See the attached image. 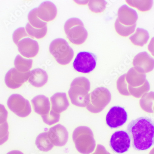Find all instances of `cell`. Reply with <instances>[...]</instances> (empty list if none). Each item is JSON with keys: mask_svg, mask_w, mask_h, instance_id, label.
Returning <instances> with one entry per match:
<instances>
[{"mask_svg": "<svg viewBox=\"0 0 154 154\" xmlns=\"http://www.w3.org/2000/svg\"><path fill=\"white\" fill-rule=\"evenodd\" d=\"M90 88V81L85 77H77L73 79L68 92L72 103L78 107H86Z\"/></svg>", "mask_w": 154, "mask_h": 154, "instance_id": "7a4b0ae2", "label": "cell"}, {"mask_svg": "<svg viewBox=\"0 0 154 154\" xmlns=\"http://www.w3.org/2000/svg\"><path fill=\"white\" fill-rule=\"evenodd\" d=\"M97 65V57L92 53L80 52L77 54L73 62V67L75 70L83 73L92 72Z\"/></svg>", "mask_w": 154, "mask_h": 154, "instance_id": "52a82bcc", "label": "cell"}, {"mask_svg": "<svg viewBox=\"0 0 154 154\" xmlns=\"http://www.w3.org/2000/svg\"><path fill=\"white\" fill-rule=\"evenodd\" d=\"M117 19L122 25L131 26L136 24L138 15L134 9L125 4L121 6L119 9Z\"/></svg>", "mask_w": 154, "mask_h": 154, "instance_id": "9a60e30c", "label": "cell"}, {"mask_svg": "<svg viewBox=\"0 0 154 154\" xmlns=\"http://www.w3.org/2000/svg\"><path fill=\"white\" fill-rule=\"evenodd\" d=\"M8 111L3 105L0 104V125L4 123L7 121Z\"/></svg>", "mask_w": 154, "mask_h": 154, "instance_id": "e575fe53", "label": "cell"}, {"mask_svg": "<svg viewBox=\"0 0 154 154\" xmlns=\"http://www.w3.org/2000/svg\"><path fill=\"white\" fill-rule=\"evenodd\" d=\"M7 154H24L22 152L19 151V150H12V151H9Z\"/></svg>", "mask_w": 154, "mask_h": 154, "instance_id": "74e56055", "label": "cell"}, {"mask_svg": "<svg viewBox=\"0 0 154 154\" xmlns=\"http://www.w3.org/2000/svg\"><path fill=\"white\" fill-rule=\"evenodd\" d=\"M148 48L149 52L154 57V37L151 38L148 46Z\"/></svg>", "mask_w": 154, "mask_h": 154, "instance_id": "8d00e7d4", "label": "cell"}, {"mask_svg": "<svg viewBox=\"0 0 154 154\" xmlns=\"http://www.w3.org/2000/svg\"><path fill=\"white\" fill-rule=\"evenodd\" d=\"M107 2L105 1H90L88 7L91 11L95 13L103 12L106 8Z\"/></svg>", "mask_w": 154, "mask_h": 154, "instance_id": "f546056e", "label": "cell"}, {"mask_svg": "<svg viewBox=\"0 0 154 154\" xmlns=\"http://www.w3.org/2000/svg\"><path fill=\"white\" fill-rule=\"evenodd\" d=\"M38 17L42 20L50 22L55 19L57 14V7L50 1L43 2L37 8Z\"/></svg>", "mask_w": 154, "mask_h": 154, "instance_id": "2e32d148", "label": "cell"}, {"mask_svg": "<svg viewBox=\"0 0 154 154\" xmlns=\"http://www.w3.org/2000/svg\"><path fill=\"white\" fill-rule=\"evenodd\" d=\"M146 74L138 72L134 67H131L125 74V80L128 86L137 87L142 86L146 81Z\"/></svg>", "mask_w": 154, "mask_h": 154, "instance_id": "ffe728a7", "label": "cell"}, {"mask_svg": "<svg viewBox=\"0 0 154 154\" xmlns=\"http://www.w3.org/2000/svg\"><path fill=\"white\" fill-rule=\"evenodd\" d=\"M133 65L138 72H150L154 68V59L146 52L139 53L133 60Z\"/></svg>", "mask_w": 154, "mask_h": 154, "instance_id": "7c38bea8", "label": "cell"}, {"mask_svg": "<svg viewBox=\"0 0 154 154\" xmlns=\"http://www.w3.org/2000/svg\"><path fill=\"white\" fill-rule=\"evenodd\" d=\"M72 139L76 149L82 154H90L96 147V141L92 130L87 127L76 128L72 134Z\"/></svg>", "mask_w": 154, "mask_h": 154, "instance_id": "3957f363", "label": "cell"}, {"mask_svg": "<svg viewBox=\"0 0 154 154\" xmlns=\"http://www.w3.org/2000/svg\"><path fill=\"white\" fill-rule=\"evenodd\" d=\"M30 72V71L26 72H20L15 68H11L5 75V84L10 89L20 88L28 80Z\"/></svg>", "mask_w": 154, "mask_h": 154, "instance_id": "8fae6325", "label": "cell"}, {"mask_svg": "<svg viewBox=\"0 0 154 154\" xmlns=\"http://www.w3.org/2000/svg\"><path fill=\"white\" fill-rule=\"evenodd\" d=\"M42 118L45 123L48 125H52L57 123L59 121L60 114L55 113L52 110L50 111V113L45 116H42Z\"/></svg>", "mask_w": 154, "mask_h": 154, "instance_id": "1f68e13d", "label": "cell"}, {"mask_svg": "<svg viewBox=\"0 0 154 154\" xmlns=\"http://www.w3.org/2000/svg\"><path fill=\"white\" fill-rule=\"evenodd\" d=\"M35 144L39 150L44 152L51 150L54 147V144L48 137V132L39 134L36 138Z\"/></svg>", "mask_w": 154, "mask_h": 154, "instance_id": "7402d4cb", "label": "cell"}, {"mask_svg": "<svg viewBox=\"0 0 154 154\" xmlns=\"http://www.w3.org/2000/svg\"><path fill=\"white\" fill-rule=\"evenodd\" d=\"M34 111L42 116H45L51 111V103L48 98L44 95H38L32 99Z\"/></svg>", "mask_w": 154, "mask_h": 154, "instance_id": "e0dca14e", "label": "cell"}, {"mask_svg": "<svg viewBox=\"0 0 154 154\" xmlns=\"http://www.w3.org/2000/svg\"><path fill=\"white\" fill-rule=\"evenodd\" d=\"M52 110L55 113L60 114L66 110L69 106L66 94L65 93L58 92L51 97Z\"/></svg>", "mask_w": 154, "mask_h": 154, "instance_id": "ac0fdd59", "label": "cell"}, {"mask_svg": "<svg viewBox=\"0 0 154 154\" xmlns=\"http://www.w3.org/2000/svg\"><path fill=\"white\" fill-rule=\"evenodd\" d=\"M32 60L24 58L20 54L16 56L14 64L15 68L19 72H29L32 65Z\"/></svg>", "mask_w": 154, "mask_h": 154, "instance_id": "603a6c76", "label": "cell"}, {"mask_svg": "<svg viewBox=\"0 0 154 154\" xmlns=\"http://www.w3.org/2000/svg\"><path fill=\"white\" fill-rule=\"evenodd\" d=\"M92 154H110L103 145L98 144L97 148L94 153Z\"/></svg>", "mask_w": 154, "mask_h": 154, "instance_id": "d590c367", "label": "cell"}, {"mask_svg": "<svg viewBox=\"0 0 154 154\" xmlns=\"http://www.w3.org/2000/svg\"><path fill=\"white\" fill-rule=\"evenodd\" d=\"M9 136L8 125L6 122L0 125V145L5 143L8 140Z\"/></svg>", "mask_w": 154, "mask_h": 154, "instance_id": "836d02e7", "label": "cell"}, {"mask_svg": "<svg viewBox=\"0 0 154 154\" xmlns=\"http://www.w3.org/2000/svg\"><path fill=\"white\" fill-rule=\"evenodd\" d=\"M28 19L29 23L33 27L42 29L47 26V22L42 20L38 17L37 14V8L31 10L28 15Z\"/></svg>", "mask_w": 154, "mask_h": 154, "instance_id": "cb8c5ba5", "label": "cell"}, {"mask_svg": "<svg viewBox=\"0 0 154 154\" xmlns=\"http://www.w3.org/2000/svg\"><path fill=\"white\" fill-rule=\"evenodd\" d=\"M132 146L137 150H145L154 144V122L151 119L141 117L131 121L127 127Z\"/></svg>", "mask_w": 154, "mask_h": 154, "instance_id": "6da1fadb", "label": "cell"}, {"mask_svg": "<svg viewBox=\"0 0 154 154\" xmlns=\"http://www.w3.org/2000/svg\"><path fill=\"white\" fill-rule=\"evenodd\" d=\"M28 36L26 29L24 27H20L16 29L13 34V40L14 43L18 45L19 42L23 38Z\"/></svg>", "mask_w": 154, "mask_h": 154, "instance_id": "d6a6232c", "label": "cell"}, {"mask_svg": "<svg viewBox=\"0 0 154 154\" xmlns=\"http://www.w3.org/2000/svg\"><path fill=\"white\" fill-rule=\"evenodd\" d=\"M149 38V33L147 30L137 28L135 33L131 35L129 39L134 45L143 47L147 44Z\"/></svg>", "mask_w": 154, "mask_h": 154, "instance_id": "44dd1931", "label": "cell"}, {"mask_svg": "<svg viewBox=\"0 0 154 154\" xmlns=\"http://www.w3.org/2000/svg\"><path fill=\"white\" fill-rule=\"evenodd\" d=\"M26 30L28 35L35 38L41 39L45 36L47 32V26L45 27L42 29H38L33 27L28 23L26 26Z\"/></svg>", "mask_w": 154, "mask_h": 154, "instance_id": "484cf974", "label": "cell"}, {"mask_svg": "<svg viewBox=\"0 0 154 154\" xmlns=\"http://www.w3.org/2000/svg\"><path fill=\"white\" fill-rule=\"evenodd\" d=\"M49 51L55 60L60 64L66 65L72 61L74 57V51L66 40L61 38L51 42Z\"/></svg>", "mask_w": 154, "mask_h": 154, "instance_id": "8992f818", "label": "cell"}, {"mask_svg": "<svg viewBox=\"0 0 154 154\" xmlns=\"http://www.w3.org/2000/svg\"><path fill=\"white\" fill-rule=\"evenodd\" d=\"M128 118V113L124 108L114 106L110 109L106 116V123L111 128H117L127 122Z\"/></svg>", "mask_w": 154, "mask_h": 154, "instance_id": "30bf717a", "label": "cell"}, {"mask_svg": "<svg viewBox=\"0 0 154 154\" xmlns=\"http://www.w3.org/2000/svg\"><path fill=\"white\" fill-rule=\"evenodd\" d=\"M19 52L26 58L36 57L39 51L38 42L30 38H26L21 40L18 45Z\"/></svg>", "mask_w": 154, "mask_h": 154, "instance_id": "5bb4252c", "label": "cell"}, {"mask_svg": "<svg viewBox=\"0 0 154 154\" xmlns=\"http://www.w3.org/2000/svg\"><path fill=\"white\" fill-rule=\"evenodd\" d=\"M111 99V94L108 89L98 87L89 94L85 107L91 113H99L109 104Z\"/></svg>", "mask_w": 154, "mask_h": 154, "instance_id": "277c9868", "label": "cell"}, {"mask_svg": "<svg viewBox=\"0 0 154 154\" xmlns=\"http://www.w3.org/2000/svg\"><path fill=\"white\" fill-rule=\"evenodd\" d=\"M48 80L46 72L41 68H36L30 71L28 81L31 85L37 88L42 87Z\"/></svg>", "mask_w": 154, "mask_h": 154, "instance_id": "d6986e66", "label": "cell"}, {"mask_svg": "<svg viewBox=\"0 0 154 154\" xmlns=\"http://www.w3.org/2000/svg\"><path fill=\"white\" fill-rule=\"evenodd\" d=\"M117 87L118 90L122 95L124 96H129L128 85L125 80V74L122 75L117 81Z\"/></svg>", "mask_w": 154, "mask_h": 154, "instance_id": "4dcf8cb0", "label": "cell"}, {"mask_svg": "<svg viewBox=\"0 0 154 154\" xmlns=\"http://www.w3.org/2000/svg\"><path fill=\"white\" fill-rule=\"evenodd\" d=\"M154 100V92L151 91L144 94L140 100L141 107L146 111L153 112L152 107Z\"/></svg>", "mask_w": 154, "mask_h": 154, "instance_id": "83f0119b", "label": "cell"}, {"mask_svg": "<svg viewBox=\"0 0 154 154\" xmlns=\"http://www.w3.org/2000/svg\"><path fill=\"white\" fill-rule=\"evenodd\" d=\"M7 105L10 110L20 117H26L32 112L29 101L19 94L11 95L8 98Z\"/></svg>", "mask_w": 154, "mask_h": 154, "instance_id": "ba28073f", "label": "cell"}, {"mask_svg": "<svg viewBox=\"0 0 154 154\" xmlns=\"http://www.w3.org/2000/svg\"><path fill=\"white\" fill-rule=\"evenodd\" d=\"M64 29L67 38L74 45H82L87 39V30L82 21L78 18L68 19L65 23Z\"/></svg>", "mask_w": 154, "mask_h": 154, "instance_id": "5b68a950", "label": "cell"}, {"mask_svg": "<svg viewBox=\"0 0 154 154\" xmlns=\"http://www.w3.org/2000/svg\"><path fill=\"white\" fill-rule=\"evenodd\" d=\"M48 134L54 145L61 147L67 143L68 132L63 125L57 124L50 128Z\"/></svg>", "mask_w": 154, "mask_h": 154, "instance_id": "4fadbf2b", "label": "cell"}, {"mask_svg": "<svg viewBox=\"0 0 154 154\" xmlns=\"http://www.w3.org/2000/svg\"><path fill=\"white\" fill-rule=\"evenodd\" d=\"M129 92L130 94L137 98L141 97L145 92H148L150 89L149 83L147 80H146L144 84L142 86L137 87H132L128 86Z\"/></svg>", "mask_w": 154, "mask_h": 154, "instance_id": "f1b7e54d", "label": "cell"}, {"mask_svg": "<svg viewBox=\"0 0 154 154\" xmlns=\"http://www.w3.org/2000/svg\"><path fill=\"white\" fill-rule=\"evenodd\" d=\"M131 139L127 131H118L113 134L110 140V146L117 154H123L129 149Z\"/></svg>", "mask_w": 154, "mask_h": 154, "instance_id": "9c48e42d", "label": "cell"}, {"mask_svg": "<svg viewBox=\"0 0 154 154\" xmlns=\"http://www.w3.org/2000/svg\"><path fill=\"white\" fill-rule=\"evenodd\" d=\"M126 2L131 7L135 8L139 11L146 12L152 8L153 1H126Z\"/></svg>", "mask_w": 154, "mask_h": 154, "instance_id": "4316f807", "label": "cell"}, {"mask_svg": "<svg viewBox=\"0 0 154 154\" xmlns=\"http://www.w3.org/2000/svg\"><path fill=\"white\" fill-rule=\"evenodd\" d=\"M136 24L131 26H125L121 24L118 20H116L115 24V29L119 35L122 37H128L134 32Z\"/></svg>", "mask_w": 154, "mask_h": 154, "instance_id": "d4e9b609", "label": "cell"}]
</instances>
